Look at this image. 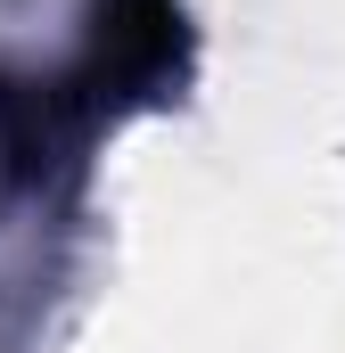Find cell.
Masks as SVG:
<instances>
[{
    "mask_svg": "<svg viewBox=\"0 0 345 353\" xmlns=\"http://www.w3.org/2000/svg\"><path fill=\"white\" fill-rule=\"evenodd\" d=\"M181 58H189L181 0H99L83 66L66 74V90H75L83 115H124V107L165 99L181 83Z\"/></svg>",
    "mask_w": 345,
    "mask_h": 353,
    "instance_id": "cell-1",
    "label": "cell"
},
{
    "mask_svg": "<svg viewBox=\"0 0 345 353\" xmlns=\"http://www.w3.org/2000/svg\"><path fill=\"white\" fill-rule=\"evenodd\" d=\"M75 123H90V115L75 107L66 83H0V165L17 181H41L66 157Z\"/></svg>",
    "mask_w": 345,
    "mask_h": 353,
    "instance_id": "cell-2",
    "label": "cell"
}]
</instances>
